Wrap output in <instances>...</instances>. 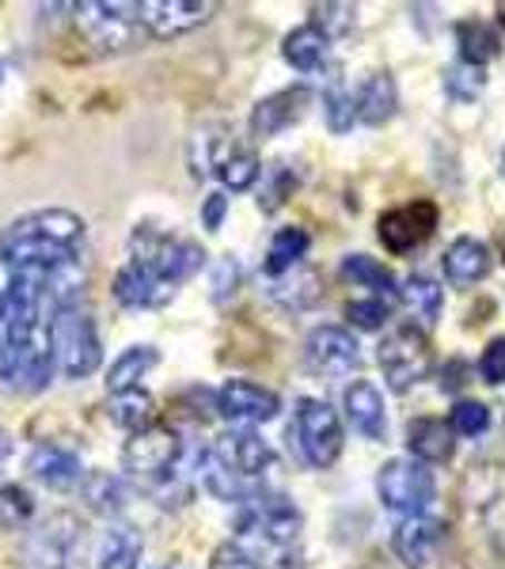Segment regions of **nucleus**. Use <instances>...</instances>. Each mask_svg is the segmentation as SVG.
<instances>
[{"instance_id": "1", "label": "nucleus", "mask_w": 505, "mask_h": 569, "mask_svg": "<svg viewBox=\"0 0 505 569\" xmlns=\"http://www.w3.org/2000/svg\"><path fill=\"white\" fill-rule=\"evenodd\" d=\"M88 289V228L39 209L0 232V388L39 395L53 369V327Z\"/></svg>"}, {"instance_id": "2", "label": "nucleus", "mask_w": 505, "mask_h": 569, "mask_svg": "<svg viewBox=\"0 0 505 569\" xmlns=\"http://www.w3.org/2000/svg\"><path fill=\"white\" fill-rule=\"evenodd\" d=\"M201 243L141 224L130 240V262L115 278V300L122 308H164L179 284L201 270Z\"/></svg>"}, {"instance_id": "3", "label": "nucleus", "mask_w": 505, "mask_h": 569, "mask_svg": "<svg viewBox=\"0 0 505 569\" xmlns=\"http://www.w3.org/2000/svg\"><path fill=\"white\" fill-rule=\"evenodd\" d=\"M461 539L472 562L486 555L494 566L505 562V463L472 467L461 482Z\"/></svg>"}, {"instance_id": "4", "label": "nucleus", "mask_w": 505, "mask_h": 569, "mask_svg": "<svg viewBox=\"0 0 505 569\" xmlns=\"http://www.w3.org/2000/svg\"><path fill=\"white\" fill-rule=\"evenodd\" d=\"M77 31L85 34V42L96 53H122L133 50L137 34H145L141 27V4H107V0H96V4H77Z\"/></svg>"}, {"instance_id": "5", "label": "nucleus", "mask_w": 505, "mask_h": 569, "mask_svg": "<svg viewBox=\"0 0 505 569\" xmlns=\"http://www.w3.org/2000/svg\"><path fill=\"white\" fill-rule=\"evenodd\" d=\"M236 531L263 547H293L300 536V509L286 493H251L240 505Z\"/></svg>"}, {"instance_id": "6", "label": "nucleus", "mask_w": 505, "mask_h": 569, "mask_svg": "<svg viewBox=\"0 0 505 569\" xmlns=\"http://www.w3.org/2000/svg\"><path fill=\"white\" fill-rule=\"evenodd\" d=\"M376 361H380L384 380H388L392 391H410L418 380H426L429 365H434V353H429V338L422 335L415 323H403L388 330Z\"/></svg>"}, {"instance_id": "7", "label": "nucleus", "mask_w": 505, "mask_h": 569, "mask_svg": "<svg viewBox=\"0 0 505 569\" xmlns=\"http://www.w3.org/2000/svg\"><path fill=\"white\" fill-rule=\"evenodd\" d=\"M53 361L66 372V380H85L103 361V346H99V330L91 323L85 308H72L53 327Z\"/></svg>"}, {"instance_id": "8", "label": "nucleus", "mask_w": 505, "mask_h": 569, "mask_svg": "<svg viewBox=\"0 0 505 569\" xmlns=\"http://www.w3.org/2000/svg\"><path fill=\"white\" fill-rule=\"evenodd\" d=\"M179 452H182L179 433L156 421V426L141 429V433H130V440H126V448H122V463H126V471H130L133 479L160 482V479H168V475L176 471Z\"/></svg>"}, {"instance_id": "9", "label": "nucleus", "mask_w": 505, "mask_h": 569, "mask_svg": "<svg viewBox=\"0 0 505 569\" xmlns=\"http://www.w3.org/2000/svg\"><path fill=\"white\" fill-rule=\"evenodd\" d=\"M376 490H380V501L388 505V509L418 517V512H426V505L434 501L437 482L426 463L388 460L380 467V475H376Z\"/></svg>"}, {"instance_id": "10", "label": "nucleus", "mask_w": 505, "mask_h": 569, "mask_svg": "<svg viewBox=\"0 0 505 569\" xmlns=\"http://www.w3.org/2000/svg\"><path fill=\"white\" fill-rule=\"evenodd\" d=\"M297 440L311 467H330L343 452V421L324 399L297 402Z\"/></svg>"}, {"instance_id": "11", "label": "nucleus", "mask_w": 505, "mask_h": 569, "mask_svg": "<svg viewBox=\"0 0 505 569\" xmlns=\"http://www.w3.org/2000/svg\"><path fill=\"white\" fill-rule=\"evenodd\" d=\"M80 539V525L69 512L50 517L42 528H34L23 543V566L27 569H66L72 558V547Z\"/></svg>"}, {"instance_id": "12", "label": "nucleus", "mask_w": 505, "mask_h": 569, "mask_svg": "<svg viewBox=\"0 0 505 569\" xmlns=\"http://www.w3.org/2000/svg\"><path fill=\"white\" fill-rule=\"evenodd\" d=\"M437 206L429 198H418V201H410V206H399V209H392V213H384L380 217V243L388 247V251H410V247H418V243H426L429 236H434V228H437Z\"/></svg>"}, {"instance_id": "13", "label": "nucleus", "mask_w": 505, "mask_h": 569, "mask_svg": "<svg viewBox=\"0 0 505 569\" xmlns=\"http://www.w3.org/2000/svg\"><path fill=\"white\" fill-rule=\"evenodd\" d=\"M308 369L319 376H350L362 365V350H357L354 335L343 327H316L305 342Z\"/></svg>"}, {"instance_id": "14", "label": "nucleus", "mask_w": 505, "mask_h": 569, "mask_svg": "<svg viewBox=\"0 0 505 569\" xmlns=\"http://www.w3.org/2000/svg\"><path fill=\"white\" fill-rule=\"evenodd\" d=\"M214 460L225 467V471H232L236 479H259L266 467L274 463V452L259 433H251V429H232V433L217 437Z\"/></svg>"}, {"instance_id": "15", "label": "nucleus", "mask_w": 505, "mask_h": 569, "mask_svg": "<svg viewBox=\"0 0 505 569\" xmlns=\"http://www.w3.org/2000/svg\"><path fill=\"white\" fill-rule=\"evenodd\" d=\"M214 16V4H201V0H149L141 4V27L152 39H176L201 27Z\"/></svg>"}, {"instance_id": "16", "label": "nucleus", "mask_w": 505, "mask_h": 569, "mask_svg": "<svg viewBox=\"0 0 505 569\" xmlns=\"http://www.w3.org/2000/svg\"><path fill=\"white\" fill-rule=\"evenodd\" d=\"M217 410L220 418L240 421V426H255V421H270L281 410L278 395L259 388L251 380H228L225 388L217 391Z\"/></svg>"}, {"instance_id": "17", "label": "nucleus", "mask_w": 505, "mask_h": 569, "mask_svg": "<svg viewBox=\"0 0 505 569\" xmlns=\"http://www.w3.org/2000/svg\"><path fill=\"white\" fill-rule=\"evenodd\" d=\"M308 103H311V91L305 84L286 88V91H278V96L263 99V103L251 110V137L266 141V137L289 130L293 122H300V118H305Z\"/></svg>"}, {"instance_id": "18", "label": "nucleus", "mask_w": 505, "mask_h": 569, "mask_svg": "<svg viewBox=\"0 0 505 569\" xmlns=\"http://www.w3.org/2000/svg\"><path fill=\"white\" fill-rule=\"evenodd\" d=\"M440 536H445V525L434 520V517H422V512H418V517H407L396 528V536H392V550L399 555L403 566L422 569L429 558H434Z\"/></svg>"}, {"instance_id": "19", "label": "nucleus", "mask_w": 505, "mask_h": 569, "mask_svg": "<svg viewBox=\"0 0 505 569\" xmlns=\"http://www.w3.org/2000/svg\"><path fill=\"white\" fill-rule=\"evenodd\" d=\"M31 475L50 490H69L85 479V463L66 445H39L31 452Z\"/></svg>"}, {"instance_id": "20", "label": "nucleus", "mask_w": 505, "mask_h": 569, "mask_svg": "<svg viewBox=\"0 0 505 569\" xmlns=\"http://www.w3.org/2000/svg\"><path fill=\"white\" fill-rule=\"evenodd\" d=\"M456 433L448 429V421L440 418H415L407 426V448L410 460L418 463H448L456 452Z\"/></svg>"}, {"instance_id": "21", "label": "nucleus", "mask_w": 505, "mask_h": 569, "mask_svg": "<svg viewBox=\"0 0 505 569\" xmlns=\"http://www.w3.org/2000/svg\"><path fill=\"white\" fill-rule=\"evenodd\" d=\"M343 402H346V418H350V426L357 433L369 440L384 437V429H388V421H384V399L369 380H354L350 388H346Z\"/></svg>"}, {"instance_id": "22", "label": "nucleus", "mask_w": 505, "mask_h": 569, "mask_svg": "<svg viewBox=\"0 0 505 569\" xmlns=\"http://www.w3.org/2000/svg\"><path fill=\"white\" fill-rule=\"evenodd\" d=\"M440 266H445L448 281L475 284V281H483L486 273H491V251H486V243L472 240V236H464V240H456L453 247H448L445 259H440Z\"/></svg>"}, {"instance_id": "23", "label": "nucleus", "mask_w": 505, "mask_h": 569, "mask_svg": "<svg viewBox=\"0 0 505 569\" xmlns=\"http://www.w3.org/2000/svg\"><path fill=\"white\" fill-rule=\"evenodd\" d=\"M399 107V96H396V80L388 72H376V77L365 80V88L357 91V118L369 126H384Z\"/></svg>"}, {"instance_id": "24", "label": "nucleus", "mask_w": 505, "mask_h": 569, "mask_svg": "<svg viewBox=\"0 0 505 569\" xmlns=\"http://www.w3.org/2000/svg\"><path fill=\"white\" fill-rule=\"evenodd\" d=\"M327 34L319 31L316 23H305V27H297L293 34H286V46H281V53H286V61L293 69H300V72H311V69H319L324 66V58H327Z\"/></svg>"}, {"instance_id": "25", "label": "nucleus", "mask_w": 505, "mask_h": 569, "mask_svg": "<svg viewBox=\"0 0 505 569\" xmlns=\"http://www.w3.org/2000/svg\"><path fill=\"white\" fill-rule=\"evenodd\" d=\"M274 300H278L281 308H289V311L311 308L319 300V278H316V270H308V266H293L289 273L274 278Z\"/></svg>"}, {"instance_id": "26", "label": "nucleus", "mask_w": 505, "mask_h": 569, "mask_svg": "<svg viewBox=\"0 0 505 569\" xmlns=\"http://www.w3.org/2000/svg\"><path fill=\"white\" fill-rule=\"evenodd\" d=\"M456 42H461V61L467 66H486L491 58H498L502 53V39L494 27H486L479 20H464L456 23Z\"/></svg>"}, {"instance_id": "27", "label": "nucleus", "mask_w": 505, "mask_h": 569, "mask_svg": "<svg viewBox=\"0 0 505 569\" xmlns=\"http://www.w3.org/2000/svg\"><path fill=\"white\" fill-rule=\"evenodd\" d=\"M110 421L130 433H141V429L156 426V402L152 395H145L141 388L122 391V395H110Z\"/></svg>"}, {"instance_id": "28", "label": "nucleus", "mask_w": 505, "mask_h": 569, "mask_svg": "<svg viewBox=\"0 0 505 569\" xmlns=\"http://www.w3.org/2000/svg\"><path fill=\"white\" fill-rule=\"evenodd\" d=\"M156 361H160V353H156L152 346H133V350H126L115 365H110V372H107V391H110V395L133 391L137 383H141V376L149 372Z\"/></svg>"}, {"instance_id": "29", "label": "nucleus", "mask_w": 505, "mask_h": 569, "mask_svg": "<svg viewBox=\"0 0 505 569\" xmlns=\"http://www.w3.org/2000/svg\"><path fill=\"white\" fill-rule=\"evenodd\" d=\"M80 493H85L88 509L103 512V517H115V512H122V509H126V490H122V482H118L115 475H107V471H91V475H85V479H80Z\"/></svg>"}, {"instance_id": "30", "label": "nucleus", "mask_w": 505, "mask_h": 569, "mask_svg": "<svg viewBox=\"0 0 505 569\" xmlns=\"http://www.w3.org/2000/svg\"><path fill=\"white\" fill-rule=\"evenodd\" d=\"M305 251H308V232H305V228H281V232L274 236L263 270L270 273V278H281V273H289L293 266L305 259Z\"/></svg>"}, {"instance_id": "31", "label": "nucleus", "mask_w": 505, "mask_h": 569, "mask_svg": "<svg viewBox=\"0 0 505 569\" xmlns=\"http://www.w3.org/2000/svg\"><path fill=\"white\" fill-rule=\"evenodd\" d=\"M141 566V536L133 528L107 531L99 547V569H137Z\"/></svg>"}, {"instance_id": "32", "label": "nucleus", "mask_w": 505, "mask_h": 569, "mask_svg": "<svg viewBox=\"0 0 505 569\" xmlns=\"http://www.w3.org/2000/svg\"><path fill=\"white\" fill-rule=\"evenodd\" d=\"M399 297H403V305H407V311H415L422 323H434L440 316V284L422 278V273H410L407 284L399 289Z\"/></svg>"}, {"instance_id": "33", "label": "nucleus", "mask_w": 505, "mask_h": 569, "mask_svg": "<svg viewBox=\"0 0 505 569\" xmlns=\"http://www.w3.org/2000/svg\"><path fill=\"white\" fill-rule=\"evenodd\" d=\"M217 168V176L220 182H225L228 190H247V187H255V179H259V160H255V152H247V149H232V152H225L220 160L214 163Z\"/></svg>"}, {"instance_id": "34", "label": "nucleus", "mask_w": 505, "mask_h": 569, "mask_svg": "<svg viewBox=\"0 0 505 569\" xmlns=\"http://www.w3.org/2000/svg\"><path fill=\"white\" fill-rule=\"evenodd\" d=\"M343 273L346 278H354L357 284H365V289H376V292H396V278H392L388 270H384L380 262L369 259V254H350V259L343 262Z\"/></svg>"}, {"instance_id": "35", "label": "nucleus", "mask_w": 505, "mask_h": 569, "mask_svg": "<svg viewBox=\"0 0 505 569\" xmlns=\"http://www.w3.org/2000/svg\"><path fill=\"white\" fill-rule=\"evenodd\" d=\"M483 84H486V72L479 66H467V61H456V66H448L445 72V91L453 99H461V103L479 99Z\"/></svg>"}, {"instance_id": "36", "label": "nucleus", "mask_w": 505, "mask_h": 569, "mask_svg": "<svg viewBox=\"0 0 505 569\" xmlns=\"http://www.w3.org/2000/svg\"><path fill=\"white\" fill-rule=\"evenodd\" d=\"M324 110H327V126L335 133H346L357 118V96L346 91L343 84H330L327 96H324Z\"/></svg>"}, {"instance_id": "37", "label": "nucleus", "mask_w": 505, "mask_h": 569, "mask_svg": "<svg viewBox=\"0 0 505 569\" xmlns=\"http://www.w3.org/2000/svg\"><path fill=\"white\" fill-rule=\"evenodd\" d=\"M31 512H34V501L23 486H4V490H0V528H8V531L23 528L27 520H31Z\"/></svg>"}, {"instance_id": "38", "label": "nucleus", "mask_w": 505, "mask_h": 569, "mask_svg": "<svg viewBox=\"0 0 505 569\" xmlns=\"http://www.w3.org/2000/svg\"><path fill=\"white\" fill-rule=\"evenodd\" d=\"M486 426H491V410H486L483 402H472V399L456 402L453 415H448V429H453V433H464V437L483 433Z\"/></svg>"}, {"instance_id": "39", "label": "nucleus", "mask_w": 505, "mask_h": 569, "mask_svg": "<svg viewBox=\"0 0 505 569\" xmlns=\"http://www.w3.org/2000/svg\"><path fill=\"white\" fill-rule=\"evenodd\" d=\"M266 179H270V187H263L259 206L266 209V213H274V209H281V201L293 194V187H297V176H293L286 163H274V168L266 171Z\"/></svg>"}, {"instance_id": "40", "label": "nucleus", "mask_w": 505, "mask_h": 569, "mask_svg": "<svg viewBox=\"0 0 505 569\" xmlns=\"http://www.w3.org/2000/svg\"><path fill=\"white\" fill-rule=\"evenodd\" d=\"M311 16H316L311 23H316L327 39L330 34H346L354 27V8L350 4H316L311 8Z\"/></svg>"}, {"instance_id": "41", "label": "nucleus", "mask_w": 505, "mask_h": 569, "mask_svg": "<svg viewBox=\"0 0 505 569\" xmlns=\"http://www.w3.org/2000/svg\"><path fill=\"white\" fill-rule=\"evenodd\" d=\"M388 305L384 300H357V305L346 308V319H350L354 327H362V330H376V327H384L388 323Z\"/></svg>"}, {"instance_id": "42", "label": "nucleus", "mask_w": 505, "mask_h": 569, "mask_svg": "<svg viewBox=\"0 0 505 569\" xmlns=\"http://www.w3.org/2000/svg\"><path fill=\"white\" fill-rule=\"evenodd\" d=\"M479 372L486 383H505V338H494V342L483 350Z\"/></svg>"}, {"instance_id": "43", "label": "nucleus", "mask_w": 505, "mask_h": 569, "mask_svg": "<svg viewBox=\"0 0 505 569\" xmlns=\"http://www.w3.org/2000/svg\"><path fill=\"white\" fill-rule=\"evenodd\" d=\"M209 569H259V562H255L240 543H220L214 550V562H209Z\"/></svg>"}, {"instance_id": "44", "label": "nucleus", "mask_w": 505, "mask_h": 569, "mask_svg": "<svg viewBox=\"0 0 505 569\" xmlns=\"http://www.w3.org/2000/svg\"><path fill=\"white\" fill-rule=\"evenodd\" d=\"M225 213H228L225 194H209L206 201H201V224H206L209 232H217V228L225 224Z\"/></svg>"}, {"instance_id": "45", "label": "nucleus", "mask_w": 505, "mask_h": 569, "mask_svg": "<svg viewBox=\"0 0 505 569\" xmlns=\"http://www.w3.org/2000/svg\"><path fill=\"white\" fill-rule=\"evenodd\" d=\"M236 278H240L236 262H232V259L220 262V266H217V281H214V300H225V297H228V289L236 292Z\"/></svg>"}, {"instance_id": "46", "label": "nucleus", "mask_w": 505, "mask_h": 569, "mask_svg": "<svg viewBox=\"0 0 505 569\" xmlns=\"http://www.w3.org/2000/svg\"><path fill=\"white\" fill-rule=\"evenodd\" d=\"M461 376H464V365H461V361H453L445 372H440V388H445V391H456V388L464 383Z\"/></svg>"}, {"instance_id": "47", "label": "nucleus", "mask_w": 505, "mask_h": 569, "mask_svg": "<svg viewBox=\"0 0 505 569\" xmlns=\"http://www.w3.org/2000/svg\"><path fill=\"white\" fill-rule=\"evenodd\" d=\"M8 456H12V437H8L4 429H0V471H4Z\"/></svg>"}, {"instance_id": "48", "label": "nucleus", "mask_w": 505, "mask_h": 569, "mask_svg": "<svg viewBox=\"0 0 505 569\" xmlns=\"http://www.w3.org/2000/svg\"><path fill=\"white\" fill-rule=\"evenodd\" d=\"M278 569H305V562H300L297 555H281L278 558Z\"/></svg>"}, {"instance_id": "49", "label": "nucleus", "mask_w": 505, "mask_h": 569, "mask_svg": "<svg viewBox=\"0 0 505 569\" xmlns=\"http://www.w3.org/2000/svg\"><path fill=\"white\" fill-rule=\"evenodd\" d=\"M498 16H502V23H505V4H502V8H498Z\"/></svg>"}, {"instance_id": "50", "label": "nucleus", "mask_w": 505, "mask_h": 569, "mask_svg": "<svg viewBox=\"0 0 505 569\" xmlns=\"http://www.w3.org/2000/svg\"><path fill=\"white\" fill-rule=\"evenodd\" d=\"M502 163H505V152H502Z\"/></svg>"}, {"instance_id": "51", "label": "nucleus", "mask_w": 505, "mask_h": 569, "mask_svg": "<svg viewBox=\"0 0 505 569\" xmlns=\"http://www.w3.org/2000/svg\"><path fill=\"white\" fill-rule=\"evenodd\" d=\"M0 77H4V72H0Z\"/></svg>"}]
</instances>
